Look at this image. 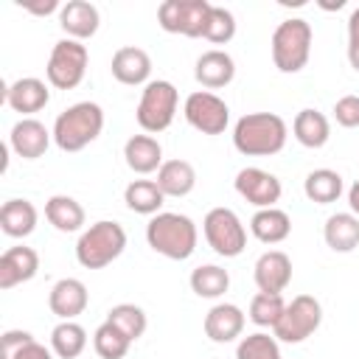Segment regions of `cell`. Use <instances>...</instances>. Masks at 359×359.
Instances as JSON below:
<instances>
[{"label":"cell","mask_w":359,"mask_h":359,"mask_svg":"<svg viewBox=\"0 0 359 359\" xmlns=\"http://www.w3.org/2000/svg\"><path fill=\"white\" fill-rule=\"evenodd\" d=\"M289 126L275 112H247L233 126V146L247 157H272L283 151Z\"/></svg>","instance_id":"1"},{"label":"cell","mask_w":359,"mask_h":359,"mask_svg":"<svg viewBox=\"0 0 359 359\" xmlns=\"http://www.w3.org/2000/svg\"><path fill=\"white\" fill-rule=\"evenodd\" d=\"M146 241L154 252H160L171 261H185L194 255L199 233H196V224L191 216L160 210L146 224Z\"/></svg>","instance_id":"2"},{"label":"cell","mask_w":359,"mask_h":359,"mask_svg":"<svg viewBox=\"0 0 359 359\" xmlns=\"http://www.w3.org/2000/svg\"><path fill=\"white\" fill-rule=\"evenodd\" d=\"M101 129H104V109L95 101H79L56 115L53 143L62 151H81L101 135Z\"/></svg>","instance_id":"3"},{"label":"cell","mask_w":359,"mask_h":359,"mask_svg":"<svg viewBox=\"0 0 359 359\" xmlns=\"http://www.w3.org/2000/svg\"><path fill=\"white\" fill-rule=\"evenodd\" d=\"M126 250V230L118 222L101 219L81 230L76 241V258L84 269H104Z\"/></svg>","instance_id":"4"},{"label":"cell","mask_w":359,"mask_h":359,"mask_svg":"<svg viewBox=\"0 0 359 359\" xmlns=\"http://www.w3.org/2000/svg\"><path fill=\"white\" fill-rule=\"evenodd\" d=\"M311 25L300 17L283 20L272 34V62L280 73H300L311 56Z\"/></svg>","instance_id":"5"},{"label":"cell","mask_w":359,"mask_h":359,"mask_svg":"<svg viewBox=\"0 0 359 359\" xmlns=\"http://www.w3.org/2000/svg\"><path fill=\"white\" fill-rule=\"evenodd\" d=\"M177 104H180L177 87L171 81H165V79H157V81H149L143 87L137 109H135V118H137L143 132L157 135V132L171 126V121L177 115Z\"/></svg>","instance_id":"6"},{"label":"cell","mask_w":359,"mask_h":359,"mask_svg":"<svg viewBox=\"0 0 359 359\" xmlns=\"http://www.w3.org/2000/svg\"><path fill=\"white\" fill-rule=\"evenodd\" d=\"M202 233H205L208 247L222 258H236L247 247V230L241 219L236 216V210L230 208H210L205 213Z\"/></svg>","instance_id":"7"},{"label":"cell","mask_w":359,"mask_h":359,"mask_svg":"<svg viewBox=\"0 0 359 359\" xmlns=\"http://www.w3.org/2000/svg\"><path fill=\"white\" fill-rule=\"evenodd\" d=\"M87 73V48L79 39H59L48 56V84L56 90H73Z\"/></svg>","instance_id":"8"},{"label":"cell","mask_w":359,"mask_h":359,"mask_svg":"<svg viewBox=\"0 0 359 359\" xmlns=\"http://www.w3.org/2000/svg\"><path fill=\"white\" fill-rule=\"evenodd\" d=\"M320 323H323L320 300L311 297V294H297V297H292V303H286V311L278 320V325L272 328V334L280 342L297 345V342L309 339L320 328Z\"/></svg>","instance_id":"9"},{"label":"cell","mask_w":359,"mask_h":359,"mask_svg":"<svg viewBox=\"0 0 359 359\" xmlns=\"http://www.w3.org/2000/svg\"><path fill=\"white\" fill-rule=\"evenodd\" d=\"M210 8L213 3L208 0H165L157 8V22L168 34H182V36L196 39L205 34Z\"/></svg>","instance_id":"10"},{"label":"cell","mask_w":359,"mask_h":359,"mask_svg":"<svg viewBox=\"0 0 359 359\" xmlns=\"http://www.w3.org/2000/svg\"><path fill=\"white\" fill-rule=\"evenodd\" d=\"M185 121L202 135H222L230 123V107L210 90H196L185 98Z\"/></svg>","instance_id":"11"},{"label":"cell","mask_w":359,"mask_h":359,"mask_svg":"<svg viewBox=\"0 0 359 359\" xmlns=\"http://www.w3.org/2000/svg\"><path fill=\"white\" fill-rule=\"evenodd\" d=\"M233 185H236L238 196L247 199L250 205H255L258 210H264V208H275V202H278L280 194H283L280 180H278L275 174L258 168V165H247V168H241V171L236 174V182H233Z\"/></svg>","instance_id":"12"},{"label":"cell","mask_w":359,"mask_h":359,"mask_svg":"<svg viewBox=\"0 0 359 359\" xmlns=\"http://www.w3.org/2000/svg\"><path fill=\"white\" fill-rule=\"evenodd\" d=\"M252 278H255L258 292L280 294L292 280V258L283 250H266L258 255L252 266Z\"/></svg>","instance_id":"13"},{"label":"cell","mask_w":359,"mask_h":359,"mask_svg":"<svg viewBox=\"0 0 359 359\" xmlns=\"http://www.w3.org/2000/svg\"><path fill=\"white\" fill-rule=\"evenodd\" d=\"M50 137H53V132H48L42 121H36V118H22V121H17V123L11 126L8 146L14 149L17 157H22V160H36V157H42V154L48 151Z\"/></svg>","instance_id":"14"},{"label":"cell","mask_w":359,"mask_h":359,"mask_svg":"<svg viewBox=\"0 0 359 359\" xmlns=\"http://www.w3.org/2000/svg\"><path fill=\"white\" fill-rule=\"evenodd\" d=\"M39 272V255L34 247L17 244L0 255V289H14Z\"/></svg>","instance_id":"15"},{"label":"cell","mask_w":359,"mask_h":359,"mask_svg":"<svg viewBox=\"0 0 359 359\" xmlns=\"http://www.w3.org/2000/svg\"><path fill=\"white\" fill-rule=\"evenodd\" d=\"M3 101L14 109V112H22V115H34L39 109L48 107L50 101V90L42 79L36 76H25V79H17L14 84H8L3 90Z\"/></svg>","instance_id":"16"},{"label":"cell","mask_w":359,"mask_h":359,"mask_svg":"<svg viewBox=\"0 0 359 359\" xmlns=\"http://www.w3.org/2000/svg\"><path fill=\"white\" fill-rule=\"evenodd\" d=\"M112 76L126 84V87H137V84H149L151 76V56L143 48L135 45H123L112 53V65H109Z\"/></svg>","instance_id":"17"},{"label":"cell","mask_w":359,"mask_h":359,"mask_svg":"<svg viewBox=\"0 0 359 359\" xmlns=\"http://www.w3.org/2000/svg\"><path fill=\"white\" fill-rule=\"evenodd\" d=\"M233 76H236V62L227 50H219V48L205 50L194 65V79L205 90H222L233 81Z\"/></svg>","instance_id":"18"},{"label":"cell","mask_w":359,"mask_h":359,"mask_svg":"<svg viewBox=\"0 0 359 359\" xmlns=\"http://www.w3.org/2000/svg\"><path fill=\"white\" fill-rule=\"evenodd\" d=\"M90 303V292L79 278H62L48 294V306L59 320H76Z\"/></svg>","instance_id":"19"},{"label":"cell","mask_w":359,"mask_h":359,"mask_svg":"<svg viewBox=\"0 0 359 359\" xmlns=\"http://www.w3.org/2000/svg\"><path fill=\"white\" fill-rule=\"evenodd\" d=\"M244 311L236 303H216L208 314H205V337L210 342H233L241 337L244 331Z\"/></svg>","instance_id":"20"},{"label":"cell","mask_w":359,"mask_h":359,"mask_svg":"<svg viewBox=\"0 0 359 359\" xmlns=\"http://www.w3.org/2000/svg\"><path fill=\"white\" fill-rule=\"evenodd\" d=\"M59 25L67 34V39H90L98 25H101V14L93 3L87 0H70L59 8Z\"/></svg>","instance_id":"21"},{"label":"cell","mask_w":359,"mask_h":359,"mask_svg":"<svg viewBox=\"0 0 359 359\" xmlns=\"http://www.w3.org/2000/svg\"><path fill=\"white\" fill-rule=\"evenodd\" d=\"M123 160H126V165H129L135 174L160 171V165L165 163V160H163V146H160V140L151 137V135H132V137L123 143Z\"/></svg>","instance_id":"22"},{"label":"cell","mask_w":359,"mask_h":359,"mask_svg":"<svg viewBox=\"0 0 359 359\" xmlns=\"http://www.w3.org/2000/svg\"><path fill=\"white\" fill-rule=\"evenodd\" d=\"M292 132H294V140L306 149H323L331 137V123L328 118L320 112V109H300L292 121Z\"/></svg>","instance_id":"23"},{"label":"cell","mask_w":359,"mask_h":359,"mask_svg":"<svg viewBox=\"0 0 359 359\" xmlns=\"http://www.w3.org/2000/svg\"><path fill=\"white\" fill-rule=\"evenodd\" d=\"M36 219H39V213H36L34 202H28V199H8L0 208V227L11 238L31 236L36 230Z\"/></svg>","instance_id":"24"},{"label":"cell","mask_w":359,"mask_h":359,"mask_svg":"<svg viewBox=\"0 0 359 359\" xmlns=\"http://www.w3.org/2000/svg\"><path fill=\"white\" fill-rule=\"evenodd\" d=\"M154 182L165 196H188L196 188V168L188 160H165Z\"/></svg>","instance_id":"25"},{"label":"cell","mask_w":359,"mask_h":359,"mask_svg":"<svg viewBox=\"0 0 359 359\" xmlns=\"http://www.w3.org/2000/svg\"><path fill=\"white\" fill-rule=\"evenodd\" d=\"M250 230L264 244H280L292 233V219L280 208H264V210H255V216L250 219Z\"/></svg>","instance_id":"26"},{"label":"cell","mask_w":359,"mask_h":359,"mask_svg":"<svg viewBox=\"0 0 359 359\" xmlns=\"http://www.w3.org/2000/svg\"><path fill=\"white\" fill-rule=\"evenodd\" d=\"M323 238L334 252H353L359 247V219L353 213H334L325 219Z\"/></svg>","instance_id":"27"},{"label":"cell","mask_w":359,"mask_h":359,"mask_svg":"<svg viewBox=\"0 0 359 359\" xmlns=\"http://www.w3.org/2000/svg\"><path fill=\"white\" fill-rule=\"evenodd\" d=\"M45 219L59 230V233H79L84 227V208L67 196V194H56L45 202Z\"/></svg>","instance_id":"28"},{"label":"cell","mask_w":359,"mask_h":359,"mask_svg":"<svg viewBox=\"0 0 359 359\" xmlns=\"http://www.w3.org/2000/svg\"><path fill=\"white\" fill-rule=\"evenodd\" d=\"M165 194L160 191V185L154 180H132L123 191V202L129 210L143 213V216H157L163 208Z\"/></svg>","instance_id":"29"},{"label":"cell","mask_w":359,"mask_h":359,"mask_svg":"<svg viewBox=\"0 0 359 359\" xmlns=\"http://www.w3.org/2000/svg\"><path fill=\"white\" fill-rule=\"evenodd\" d=\"M303 194L317 205H331L342 194V177L334 168H314L303 180Z\"/></svg>","instance_id":"30"},{"label":"cell","mask_w":359,"mask_h":359,"mask_svg":"<svg viewBox=\"0 0 359 359\" xmlns=\"http://www.w3.org/2000/svg\"><path fill=\"white\" fill-rule=\"evenodd\" d=\"M87 348V331L76 320H62L50 331V351L59 359H79Z\"/></svg>","instance_id":"31"},{"label":"cell","mask_w":359,"mask_h":359,"mask_svg":"<svg viewBox=\"0 0 359 359\" xmlns=\"http://www.w3.org/2000/svg\"><path fill=\"white\" fill-rule=\"evenodd\" d=\"M191 289L196 297L216 300L230 289V275H227V269H222L216 264H202L191 272Z\"/></svg>","instance_id":"32"},{"label":"cell","mask_w":359,"mask_h":359,"mask_svg":"<svg viewBox=\"0 0 359 359\" xmlns=\"http://www.w3.org/2000/svg\"><path fill=\"white\" fill-rule=\"evenodd\" d=\"M129 345H132V339L118 325H112L107 320L93 334V348H95V353L101 359H123L129 353Z\"/></svg>","instance_id":"33"},{"label":"cell","mask_w":359,"mask_h":359,"mask_svg":"<svg viewBox=\"0 0 359 359\" xmlns=\"http://www.w3.org/2000/svg\"><path fill=\"white\" fill-rule=\"evenodd\" d=\"M283 311H286L283 294L258 292V294L250 300V320H252L258 328H275L278 320L283 317Z\"/></svg>","instance_id":"34"},{"label":"cell","mask_w":359,"mask_h":359,"mask_svg":"<svg viewBox=\"0 0 359 359\" xmlns=\"http://www.w3.org/2000/svg\"><path fill=\"white\" fill-rule=\"evenodd\" d=\"M107 323L118 325L132 342L140 339V337L146 334V325H149L146 311H143L140 306H135V303H118V306H112V309L107 311Z\"/></svg>","instance_id":"35"},{"label":"cell","mask_w":359,"mask_h":359,"mask_svg":"<svg viewBox=\"0 0 359 359\" xmlns=\"http://www.w3.org/2000/svg\"><path fill=\"white\" fill-rule=\"evenodd\" d=\"M236 359H280V345H278L275 334L255 331V334L241 337V342L236 348Z\"/></svg>","instance_id":"36"},{"label":"cell","mask_w":359,"mask_h":359,"mask_svg":"<svg viewBox=\"0 0 359 359\" xmlns=\"http://www.w3.org/2000/svg\"><path fill=\"white\" fill-rule=\"evenodd\" d=\"M202 36L208 42H213V45H227L236 36V17H233V11L224 8V6H213L210 14H208V25H205Z\"/></svg>","instance_id":"37"},{"label":"cell","mask_w":359,"mask_h":359,"mask_svg":"<svg viewBox=\"0 0 359 359\" xmlns=\"http://www.w3.org/2000/svg\"><path fill=\"white\" fill-rule=\"evenodd\" d=\"M334 118H337L339 126L356 129L359 126V95H342L334 104Z\"/></svg>","instance_id":"38"},{"label":"cell","mask_w":359,"mask_h":359,"mask_svg":"<svg viewBox=\"0 0 359 359\" xmlns=\"http://www.w3.org/2000/svg\"><path fill=\"white\" fill-rule=\"evenodd\" d=\"M34 337L28 331H6L3 334V359H11L22 345H28Z\"/></svg>","instance_id":"39"},{"label":"cell","mask_w":359,"mask_h":359,"mask_svg":"<svg viewBox=\"0 0 359 359\" xmlns=\"http://www.w3.org/2000/svg\"><path fill=\"white\" fill-rule=\"evenodd\" d=\"M11 359H53V353L42 345V342H36V339H31L28 345H22Z\"/></svg>","instance_id":"40"},{"label":"cell","mask_w":359,"mask_h":359,"mask_svg":"<svg viewBox=\"0 0 359 359\" xmlns=\"http://www.w3.org/2000/svg\"><path fill=\"white\" fill-rule=\"evenodd\" d=\"M348 48H359V6L348 17Z\"/></svg>","instance_id":"41"},{"label":"cell","mask_w":359,"mask_h":359,"mask_svg":"<svg viewBox=\"0 0 359 359\" xmlns=\"http://www.w3.org/2000/svg\"><path fill=\"white\" fill-rule=\"evenodd\" d=\"M25 11H31V14H50V11H56V8H62L56 0H45V3H20Z\"/></svg>","instance_id":"42"},{"label":"cell","mask_w":359,"mask_h":359,"mask_svg":"<svg viewBox=\"0 0 359 359\" xmlns=\"http://www.w3.org/2000/svg\"><path fill=\"white\" fill-rule=\"evenodd\" d=\"M348 205H351V213L359 219V180L348 188Z\"/></svg>","instance_id":"43"}]
</instances>
